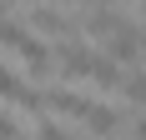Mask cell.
I'll use <instances>...</instances> for the list:
<instances>
[{"instance_id": "obj_9", "label": "cell", "mask_w": 146, "mask_h": 140, "mask_svg": "<svg viewBox=\"0 0 146 140\" xmlns=\"http://www.w3.org/2000/svg\"><path fill=\"white\" fill-rule=\"evenodd\" d=\"M30 140H71V135H66V125H56V120H40Z\"/></svg>"}, {"instance_id": "obj_12", "label": "cell", "mask_w": 146, "mask_h": 140, "mask_svg": "<svg viewBox=\"0 0 146 140\" xmlns=\"http://www.w3.org/2000/svg\"><path fill=\"white\" fill-rule=\"evenodd\" d=\"M81 5H86V10H111L116 0H81Z\"/></svg>"}, {"instance_id": "obj_1", "label": "cell", "mask_w": 146, "mask_h": 140, "mask_svg": "<svg viewBox=\"0 0 146 140\" xmlns=\"http://www.w3.org/2000/svg\"><path fill=\"white\" fill-rule=\"evenodd\" d=\"M141 55H146V25L121 15V20H116V30L106 35V60H116V65L126 60V65H136Z\"/></svg>"}, {"instance_id": "obj_4", "label": "cell", "mask_w": 146, "mask_h": 140, "mask_svg": "<svg viewBox=\"0 0 146 140\" xmlns=\"http://www.w3.org/2000/svg\"><path fill=\"white\" fill-rule=\"evenodd\" d=\"M15 55L25 60V70H30V75H40V80L50 75V70H56V50H50L40 35H30V30H25V40L15 45Z\"/></svg>"}, {"instance_id": "obj_11", "label": "cell", "mask_w": 146, "mask_h": 140, "mask_svg": "<svg viewBox=\"0 0 146 140\" xmlns=\"http://www.w3.org/2000/svg\"><path fill=\"white\" fill-rule=\"evenodd\" d=\"M131 140H146V115H136V120H131Z\"/></svg>"}, {"instance_id": "obj_2", "label": "cell", "mask_w": 146, "mask_h": 140, "mask_svg": "<svg viewBox=\"0 0 146 140\" xmlns=\"http://www.w3.org/2000/svg\"><path fill=\"white\" fill-rule=\"evenodd\" d=\"M25 30L30 35H56V40H76V20L60 5H45V0H35L25 15Z\"/></svg>"}, {"instance_id": "obj_5", "label": "cell", "mask_w": 146, "mask_h": 140, "mask_svg": "<svg viewBox=\"0 0 146 140\" xmlns=\"http://www.w3.org/2000/svg\"><path fill=\"white\" fill-rule=\"evenodd\" d=\"M81 125H86V135H91V140H111V135L121 130V110H116V105H101V100H96V105H91V115L81 120Z\"/></svg>"}, {"instance_id": "obj_13", "label": "cell", "mask_w": 146, "mask_h": 140, "mask_svg": "<svg viewBox=\"0 0 146 140\" xmlns=\"http://www.w3.org/2000/svg\"><path fill=\"white\" fill-rule=\"evenodd\" d=\"M45 5H60V0H45Z\"/></svg>"}, {"instance_id": "obj_3", "label": "cell", "mask_w": 146, "mask_h": 140, "mask_svg": "<svg viewBox=\"0 0 146 140\" xmlns=\"http://www.w3.org/2000/svg\"><path fill=\"white\" fill-rule=\"evenodd\" d=\"M91 105H96L91 95L66 90V85H50V90L40 95V110H60V115H71V120H86V115H91Z\"/></svg>"}, {"instance_id": "obj_6", "label": "cell", "mask_w": 146, "mask_h": 140, "mask_svg": "<svg viewBox=\"0 0 146 140\" xmlns=\"http://www.w3.org/2000/svg\"><path fill=\"white\" fill-rule=\"evenodd\" d=\"M121 20V10L111 5V10H86V35H111Z\"/></svg>"}, {"instance_id": "obj_8", "label": "cell", "mask_w": 146, "mask_h": 140, "mask_svg": "<svg viewBox=\"0 0 146 140\" xmlns=\"http://www.w3.org/2000/svg\"><path fill=\"white\" fill-rule=\"evenodd\" d=\"M121 90H126L131 105H146V70H131V75L121 80Z\"/></svg>"}, {"instance_id": "obj_10", "label": "cell", "mask_w": 146, "mask_h": 140, "mask_svg": "<svg viewBox=\"0 0 146 140\" xmlns=\"http://www.w3.org/2000/svg\"><path fill=\"white\" fill-rule=\"evenodd\" d=\"M0 140H25L20 120H15V115H5V110H0Z\"/></svg>"}, {"instance_id": "obj_7", "label": "cell", "mask_w": 146, "mask_h": 140, "mask_svg": "<svg viewBox=\"0 0 146 140\" xmlns=\"http://www.w3.org/2000/svg\"><path fill=\"white\" fill-rule=\"evenodd\" d=\"M20 40H25V25L10 20V15H0V50H15Z\"/></svg>"}]
</instances>
